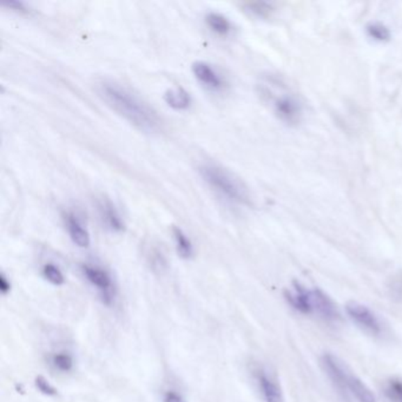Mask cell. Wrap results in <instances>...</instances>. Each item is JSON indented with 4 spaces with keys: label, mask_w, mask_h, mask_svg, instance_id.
<instances>
[{
    "label": "cell",
    "mask_w": 402,
    "mask_h": 402,
    "mask_svg": "<svg viewBox=\"0 0 402 402\" xmlns=\"http://www.w3.org/2000/svg\"><path fill=\"white\" fill-rule=\"evenodd\" d=\"M256 381L265 402H284V392L280 383L267 369H257Z\"/></svg>",
    "instance_id": "7"
},
{
    "label": "cell",
    "mask_w": 402,
    "mask_h": 402,
    "mask_svg": "<svg viewBox=\"0 0 402 402\" xmlns=\"http://www.w3.org/2000/svg\"><path fill=\"white\" fill-rule=\"evenodd\" d=\"M82 272L86 280L100 291L102 302L107 306H111L115 299V289L110 274L104 269L88 265H82Z\"/></svg>",
    "instance_id": "5"
},
{
    "label": "cell",
    "mask_w": 402,
    "mask_h": 402,
    "mask_svg": "<svg viewBox=\"0 0 402 402\" xmlns=\"http://www.w3.org/2000/svg\"><path fill=\"white\" fill-rule=\"evenodd\" d=\"M173 238L176 242L177 253L184 260H188L194 254V245H192L190 238L184 234L183 230L177 228V226H173Z\"/></svg>",
    "instance_id": "14"
},
{
    "label": "cell",
    "mask_w": 402,
    "mask_h": 402,
    "mask_svg": "<svg viewBox=\"0 0 402 402\" xmlns=\"http://www.w3.org/2000/svg\"><path fill=\"white\" fill-rule=\"evenodd\" d=\"M5 6L8 8H12L13 11H18V12H26L27 8L25 6L24 3H18V1H12V3H8V4H5Z\"/></svg>",
    "instance_id": "24"
},
{
    "label": "cell",
    "mask_w": 402,
    "mask_h": 402,
    "mask_svg": "<svg viewBox=\"0 0 402 402\" xmlns=\"http://www.w3.org/2000/svg\"><path fill=\"white\" fill-rule=\"evenodd\" d=\"M261 93L272 103L277 118L288 125H297L303 117L302 103L287 85L277 78L269 77L261 84Z\"/></svg>",
    "instance_id": "2"
},
{
    "label": "cell",
    "mask_w": 402,
    "mask_h": 402,
    "mask_svg": "<svg viewBox=\"0 0 402 402\" xmlns=\"http://www.w3.org/2000/svg\"><path fill=\"white\" fill-rule=\"evenodd\" d=\"M42 275H44L46 280L54 284V286H63V284H65V277L63 275V272H61V269L52 265V263H47V265H44Z\"/></svg>",
    "instance_id": "16"
},
{
    "label": "cell",
    "mask_w": 402,
    "mask_h": 402,
    "mask_svg": "<svg viewBox=\"0 0 402 402\" xmlns=\"http://www.w3.org/2000/svg\"><path fill=\"white\" fill-rule=\"evenodd\" d=\"M97 91L112 110L139 130L146 134L160 130L161 119L157 112L123 85L116 82L103 81L97 84Z\"/></svg>",
    "instance_id": "1"
},
{
    "label": "cell",
    "mask_w": 402,
    "mask_h": 402,
    "mask_svg": "<svg viewBox=\"0 0 402 402\" xmlns=\"http://www.w3.org/2000/svg\"><path fill=\"white\" fill-rule=\"evenodd\" d=\"M10 291H11V282L5 276L4 272H1L0 274V291L3 295H8Z\"/></svg>",
    "instance_id": "22"
},
{
    "label": "cell",
    "mask_w": 402,
    "mask_h": 402,
    "mask_svg": "<svg viewBox=\"0 0 402 402\" xmlns=\"http://www.w3.org/2000/svg\"><path fill=\"white\" fill-rule=\"evenodd\" d=\"M165 103L175 110H185L192 104V96L182 86L168 88L164 93Z\"/></svg>",
    "instance_id": "12"
},
{
    "label": "cell",
    "mask_w": 402,
    "mask_h": 402,
    "mask_svg": "<svg viewBox=\"0 0 402 402\" xmlns=\"http://www.w3.org/2000/svg\"><path fill=\"white\" fill-rule=\"evenodd\" d=\"M388 291L392 299L402 303V272L393 276L388 284Z\"/></svg>",
    "instance_id": "19"
},
{
    "label": "cell",
    "mask_w": 402,
    "mask_h": 402,
    "mask_svg": "<svg viewBox=\"0 0 402 402\" xmlns=\"http://www.w3.org/2000/svg\"><path fill=\"white\" fill-rule=\"evenodd\" d=\"M345 391L350 392L359 402H376V395L352 371H349L346 378Z\"/></svg>",
    "instance_id": "11"
},
{
    "label": "cell",
    "mask_w": 402,
    "mask_h": 402,
    "mask_svg": "<svg viewBox=\"0 0 402 402\" xmlns=\"http://www.w3.org/2000/svg\"><path fill=\"white\" fill-rule=\"evenodd\" d=\"M245 10L250 12L252 15L260 17V18H267L272 15L274 11L272 4L268 3H263V1H252V3H247L245 5Z\"/></svg>",
    "instance_id": "17"
},
{
    "label": "cell",
    "mask_w": 402,
    "mask_h": 402,
    "mask_svg": "<svg viewBox=\"0 0 402 402\" xmlns=\"http://www.w3.org/2000/svg\"><path fill=\"white\" fill-rule=\"evenodd\" d=\"M206 22L208 26L219 36L229 35L230 31L233 29L230 20L226 15H221L219 12H209L206 17Z\"/></svg>",
    "instance_id": "13"
},
{
    "label": "cell",
    "mask_w": 402,
    "mask_h": 402,
    "mask_svg": "<svg viewBox=\"0 0 402 402\" xmlns=\"http://www.w3.org/2000/svg\"><path fill=\"white\" fill-rule=\"evenodd\" d=\"M164 402H185V400L175 392H167L164 395Z\"/></svg>",
    "instance_id": "23"
},
{
    "label": "cell",
    "mask_w": 402,
    "mask_h": 402,
    "mask_svg": "<svg viewBox=\"0 0 402 402\" xmlns=\"http://www.w3.org/2000/svg\"><path fill=\"white\" fill-rule=\"evenodd\" d=\"M346 311L349 318L357 327L366 333L371 334L373 337H381L383 334V323L381 318L369 308L362 303L357 301H349L346 304Z\"/></svg>",
    "instance_id": "4"
},
{
    "label": "cell",
    "mask_w": 402,
    "mask_h": 402,
    "mask_svg": "<svg viewBox=\"0 0 402 402\" xmlns=\"http://www.w3.org/2000/svg\"><path fill=\"white\" fill-rule=\"evenodd\" d=\"M192 70L196 78L208 88L219 90L224 86V81L221 75L207 61H195L192 65Z\"/></svg>",
    "instance_id": "8"
},
{
    "label": "cell",
    "mask_w": 402,
    "mask_h": 402,
    "mask_svg": "<svg viewBox=\"0 0 402 402\" xmlns=\"http://www.w3.org/2000/svg\"><path fill=\"white\" fill-rule=\"evenodd\" d=\"M98 211H100V219L107 229L115 231V233H122L123 230L125 229V224H124L122 216L110 199H100Z\"/></svg>",
    "instance_id": "9"
},
{
    "label": "cell",
    "mask_w": 402,
    "mask_h": 402,
    "mask_svg": "<svg viewBox=\"0 0 402 402\" xmlns=\"http://www.w3.org/2000/svg\"><path fill=\"white\" fill-rule=\"evenodd\" d=\"M383 395L388 402H402V380L389 378L383 383Z\"/></svg>",
    "instance_id": "15"
},
{
    "label": "cell",
    "mask_w": 402,
    "mask_h": 402,
    "mask_svg": "<svg viewBox=\"0 0 402 402\" xmlns=\"http://www.w3.org/2000/svg\"><path fill=\"white\" fill-rule=\"evenodd\" d=\"M35 385L37 389L46 396H56L58 394L57 389L44 376H37L35 379Z\"/></svg>",
    "instance_id": "21"
},
{
    "label": "cell",
    "mask_w": 402,
    "mask_h": 402,
    "mask_svg": "<svg viewBox=\"0 0 402 402\" xmlns=\"http://www.w3.org/2000/svg\"><path fill=\"white\" fill-rule=\"evenodd\" d=\"M65 219L66 228L69 231L70 238L72 240L75 245H78L79 248H88L91 243V238L88 234V230L85 229L81 221L77 219V216L72 212H68L64 216Z\"/></svg>",
    "instance_id": "10"
},
{
    "label": "cell",
    "mask_w": 402,
    "mask_h": 402,
    "mask_svg": "<svg viewBox=\"0 0 402 402\" xmlns=\"http://www.w3.org/2000/svg\"><path fill=\"white\" fill-rule=\"evenodd\" d=\"M199 173L212 190L234 203L250 206L252 197L241 180L219 165L204 164L199 167Z\"/></svg>",
    "instance_id": "3"
},
{
    "label": "cell",
    "mask_w": 402,
    "mask_h": 402,
    "mask_svg": "<svg viewBox=\"0 0 402 402\" xmlns=\"http://www.w3.org/2000/svg\"><path fill=\"white\" fill-rule=\"evenodd\" d=\"M52 364L61 372H70L73 368V359L69 354L58 353L52 357Z\"/></svg>",
    "instance_id": "18"
},
{
    "label": "cell",
    "mask_w": 402,
    "mask_h": 402,
    "mask_svg": "<svg viewBox=\"0 0 402 402\" xmlns=\"http://www.w3.org/2000/svg\"><path fill=\"white\" fill-rule=\"evenodd\" d=\"M311 313L318 314L326 321L337 322L341 320V313L337 303L318 288L311 289Z\"/></svg>",
    "instance_id": "6"
},
{
    "label": "cell",
    "mask_w": 402,
    "mask_h": 402,
    "mask_svg": "<svg viewBox=\"0 0 402 402\" xmlns=\"http://www.w3.org/2000/svg\"><path fill=\"white\" fill-rule=\"evenodd\" d=\"M367 31L368 35L371 36L372 38L379 40V42H385V40L391 38V32L387 27L383 26L382 24H371L367 27Z\"/></svg>",
    "instance_id": "20"
}]
</instances>
